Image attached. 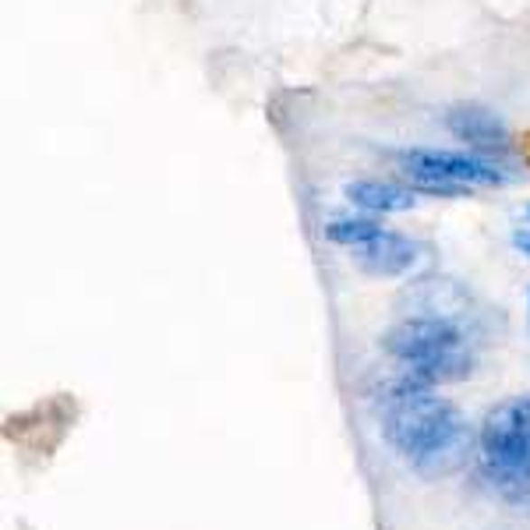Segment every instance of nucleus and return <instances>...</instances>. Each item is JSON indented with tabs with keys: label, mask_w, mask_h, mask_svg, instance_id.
<instances>
[{
	"label": "nucleus",
	"mask_w": 530,
	"mask_h": 530,
	"mask_svg": "<svg viewBox=\"0 0 530 530\" xmlns=\"http://www.w3.org/2000/svg\"><path fill=\"white\" fill-rule=\"evenodd\" d=\"M382 435L417 467L439 470V460L463 446V417L432 386L404 375L382 393Z\"/></svg>",
	"instance_id": "obj_1"
},
{
	"label": "nucleus",
	"mask_w": 530,
	"mask_h": 530,
	"mask_svg": "<svg viewBox=\"0 0 530 530\" xmlns=\"http://www.w3.org/2000/svg\"><path fill=\"white\" fill-rule=\"evenodd\" d=\"M396 166L414 188L456 195L463 188H488L502 184V166L491 163L481 153H460V149H404L396 153Z\"/></svg>",
	"instance_id": "obj_2"
},
{
	"label": "nucleus",
	"mask_w": 530,
	"mask_h": 530,
	"mask_svg": "<svg viewBox=\"0 0 530 530\" xmlns=\"http://www.w3.org/2000/svg\"><path fill=\"white\" fill-rule=\"evenodd\" d=\"M481 456L495 481H530V396H513L488 410L481 424Z\"/></svg>",
	"instance_id": "obj_3"
},
{
	"label": "nucleus",
	"mask_w": 530,
	"mask_h": 530,
	"mask_svg": "<svg viewBox=\"0 0 530 530\" xmlns=\"http://www.w3.org/2000/svg\"><path fill=\"white\" fill-rule=\"evenodd\" d=\"M382 347L393 361L410 367L452 354V350H463V332L446 315H414L389 329L382 336Z\"/></svg>",
	"instance_id": "obj_4"
},
{
	"label": "nucleus",
	"mask_w": 530,
	"mask_h": 530,
	"mask_svg": "<svg viewBox=\"0 0 530 530\" xmlns=\"http://www.w3.org/2000/svg\"><path fill=\"white\" fill-rule=\"evenodd\" d=\"M442 124H446V131L456 142H467L481 156L485 153H506L509 142H513L506 121L495 110L481 107V103H452L442 114Z\"/></svg>",
	"instance_id": "obj_5"
},
{
	"label": "nucleus",
	"mask_w": 530,
	"mask_h": 530,
	"mask_svg": "<svg viewBox=\"0 0 530 530\" xmlns=\"http://www.w3.org/2000/svg\"><path fill=\"white\" fill-rule=\"evenodd\" d=\"M417 258H421V245L396 230H378L367 245L354 247V262L367 276H404L417 265Z\"/></svg>",
	"instance_id": "obj_6"
},
{
	"label": "nucleus",
	"mask_w": 530,
	"mask_h": 530,
	"mask_svg": "<svg viewBox=\"0 0 530 530\" xmlns=\"http://www.w3.org/2000/svg\"><path fill=\"white\" fill-rule=\"evenodd\" d=\"M343 199L361 212H371V216L407 212L417 205V195L404 184H393V181H350L343 188Z\"/></svg>",
	"instance_id": "obj_7"
},
{
	"label": "nucleus",
	"mask_w": 530,
	"mask_h": 530,
	"mask_svg": "<svg viewBox=\"0 0 530 530\" xmlns=\"http://www.w3.org/2000/svg\"><path fill=\"white\" fill-rule=\"evenodd\" d=\"M378 230H386L382 223H378V216H371V212H336V216H329L326 223H322V234H326L329 245H339V247H361L367 245Z\"/></svg>",
	"instance_id": "obj_8"
},
{
	"label": "nucleus",
	"mask_w": 530,
	"mask_h": 530,
	"mask_svg": "<svg viewBox=\"0 0 530 530\" xmlns=\"http://www.w3.org/2000/svg\"><path fill=\"white\" fill-rule=\"evenodd\" d=\"M410 378L424 382V386H446V382H463L470 375V358L463 350H452V354H442V358H432L424 365H410L407 367Z\"/></svg>",
	"instance_id": "obj_9"
},
{
	"label": "nucleus",
	"mask_w": 530,
	"mask_h": 530,
	"mask_svg": "<svg viewBox=\"0 0 530 530\" xmlns=\"http://www.w3.org/2000/svg\"><path fill=\"white\" fill-rule=\"evenodd\" d=\"M513 245L524 247V251H530V234H516V237H513Z\"/></svg>",
	"instance_id": "obj_10"
},
{
	"label": "nucleus",
	"mask_w": 530,
	"mask_h": 530,
	"mask_svg": "<svg viewBox=\"0 0 530 530\" xmlns=\"http://www.w3.org/2000/svg\"><path fill=\"white\" fill-rule=\"evenodd\" d=\"M527 219H530V209H527Z\"/></svg>",
	"instance_id": "obj_11"
}]
</instances>
